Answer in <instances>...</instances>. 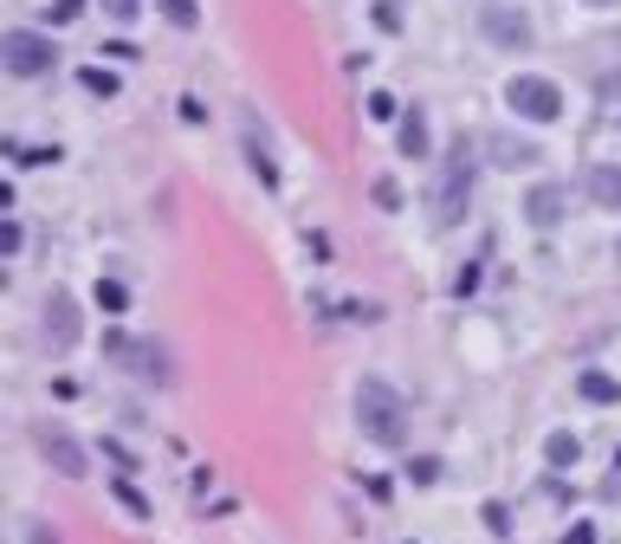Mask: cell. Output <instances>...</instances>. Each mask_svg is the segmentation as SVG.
Masks as SVG:
<instances>
[{
    "instance_id": "1",
    "label": "cell",
    "mask_w": 621,
    "mask_h": 544,
    "mask_svg": "<svg viewBox=\"0 0 621 544\" xmlns=\"http://www.w3.org/2000/svg\"><path fill=\"white\" fill-rule=\"evenodd\" d=\"M357 422H363L369 441H382V447H402L408 409H402V395L382 383V376H363V389H357Z\"/></svg>"
},
{
    "instance_id": "2",
    "label": "cell",
    "mask_w": 621,
    "mask_h": 544,
    "mask_svg": "<svg viewBox=\"0 0 621 544\" xmlns=\"http://www.w3.org/2000/svg\"><path fill=\"white\" fill-rule=\"evenodd\" d=\"M467 201H473V155H467V143L447 155V169H440L434 182V221L440 228H453L460 214H467Z\"/></svg>"
},
{
    "instance_id": "3",
    "label": "cell",
    "mask_w": 621,
    "mask_h": 544,
    "mask_svg": "<svg viewBox=\"0 0 621 544\" xmlns=\"http://www.w3.org/2000/svg\"><path fill=\"white\" fill-rule=\"evenodd\" d=\"M505 104H512L518 117H531V123H550V117H563V91L538 72H518L512 84H505Z\"/></svg>"
},
{
    "instance_id": "4",
    "label": "cell",
    "mask_w": 621,
    "mask_h": 544,
    "mask_svg": "<svg viewBox=\"0 0 621 544\" xmlns=\"http://www.w3.org/2000/svg\"><path fill=\"white\" fill-rule=\"evenodd\" d=\"M52 39H39V33H0V66L13 78H39V72H52Z\"/></svg>"
},
{
    "instance_id": "5",
    "label": "cell",
    "mask_w": 621,
    "mask_h": 544,
    "mask_svg": "<svg viewBox=\"0 0 621 544\" xmlns=\"http://www.w3.org/2000/svg\"><path fill=\"white\" fill-rule=\"evenodd\" d=\"M104 350L117 363H130V376H143V383H169V356L156 344H137V338H123V331H110Z\"/></svg>"
},
{
    "instance_id": "6",
    "label": "cell",
    "mask_w": 621,
    "mask_h": 544,
    "mask_svg": "<svg viewBox=\"0 0 621 544\" xmlns=\"http://www.w3.org/2000/svg\"><path fill=\"white\" fill-rule=\"evenodd\" d=\"M33 441H39V454H46V461L59 466V473H72V480L84 473V447H78V441L66 434V427H39Z\"/></svg>"
},
{
    "instance_id": "7",
    "label": "cell",
    "mask_w": 621,
    "mask_h": 544,
    "mask_svg": "<svg viewBox=\"0 0 621 544\" xmlns=\"http://www.w3.org/2000/svg\"><path fill=\"white\" fill-rule=\"evenodd\" d=\"M485 33L499 39V46H512V52H524V46H531V20L499 0V7H485Z\"/></svg>"
},
{
    "instance_id": "8",
    "label": "cell",
    "mask_w": 621,
    "mask_h": 544,
    "mask_svg": "<svg viewBox=\"0 0 621 544\" xmlns=\"http://www.w3.org/2000/svg\"><path fill=\"white\" fill-rule=\"evenodd\" d=\"M583 189L595 208H609V214H621V169H609V162H589L583 169Z\"/></svg>"
},
{
    "instance_id": "9",
    "label": "cell",
    "mask_w": 621,
    "mask_h": 544,
    "mask_svg": "<svg viewBox=\"0 0 621 544\" xmlns=\"http://www.w3.org/2000/svg\"><path fill=\"white\" fill-rule=\"evenodd\" d=\"M78 338V311H72V299H66V292H52V299H46V344H72Z\"/></svg>"
},
{
    "instance_id": "10",
    "label": "cell",
    "mask_w": 621,
    "mask_h": 544,
    "mask_svg": "<svg viewBox=\"0 0 621 544\" xmlns=\"http://www.w3.org/2000/svg\"><path fill=\"white\" fill-rule=\"evenodd\" d=\"M563 201H570V194H563V182H538V189H531V201H524V214H531L538 228H557V221H563Z\"/></svg>"
},
{
    "instance_id": "11",
    "label": "cell",
    "mask_w": 621,
    "mask_h": 544,
    "mask_svg": "<svg viewBox=\"0 0 621 544\" xmlns=\"http://www.w3.org/2000/svg\"><path fill=\"white\" fill-rule=\"evenodd\" d=\"M485 150L499 155L505 169H524V162H538V150H531V143H518V137H505V130H499V137H485Z\"/></svg>"
},
{
    "instance_id": "12",
    "label": "cell",
    "mask_w": 621,
    "mask_h": 544,
    "mask_svg": "<svg viewBox=\"0 0 621 544\" xmlns=\"http://www.w3.org/2000/svg\"><path fill=\"white\" fill-rule=\"evenodd\" d=\"M577 389H583L589 402H621V383H615V376H602V370H583Z\"/></svg>"
},
{
    "instance_id": "13",
    "label": "cell",
    "mask_w": 621,
    "mask_h": 544,
    "mask_svg": "<svg viewBox=\"0 0 621 544\" xmlns=\"http://www.w3.org/2000/svg\"><path fill=\"white\" fill-rule=\"evenodd\" d=\"M402 155H428V117H402Z\"/></svg>"
},
{
    "instance_id": "14",
    "label": "cell",
    "mask_w": 621,
    "mask_h": 544,
    "mask_svg": "<svg viewBox=\"0 0 621 544\" xmlns=\"http://www.w3.org/2000/svg\"><path fill=\"white\" fill-rule=\"evenodd\" d=\"M577 454H583V447H577V434H550V441H544V461L550 466H577Z\"/></svg>"
},
{
    "instance_id": "15",
    "label": "cell",
    "mask_w": 621,
    "mask_h": 544,
    "mask_svg": "<svg viewBox=\"0 0 621 544\" xmlns=\"http://www.w3.org/2000/svg\"><path fill=\"white\" fill-rule=\"evenodd\" d=\"M84 91H91V98H117V72L91 66V72H84Z\"/></svg>"
},
{
    "instance_id": "16",
    "label": "cell",
    "mask_w": 621,
    "mask_h": 544,
    "mask_svg": "<svg viewBox=\"0 0 621 544\" xmlns=\"http://www.w3.org/2000/svg\"><path fill=\"white\" fill-rule=\"evenodd\" d=\"M117 500L130 505V512H137V518H149V500H143V493H137V486H130V480H117Z\"/></svg>"
},
{
    "instance_id": "17",
    "label": "cell",
    "mask_w": 621,
    "mask_h": 544,
    "mask_svg": "<svg viewBox=\"0 0 621 544\" xmlns=\"http://www.w3.org/2000/svg\"><path fill=\"white\" fill-rule=\"evenodd\" d=\"M98 305H104V311H123L130 299H123V285H117V279H104V285H98Z\"/></svg>"
},
{
    "instance_id": "18",
    "label": "cell",
    "mask_w": 621,
    "mask_h": 544,
    "mask_svg": "<svg viewBox=\"0 0 621 544\" xmlns=\"http://www.w3.org/2000/svg\"><path fill=\"white\" fill-rule=\"evenodd\" d=\"M369 117L389 123V117H395V98H389V91H369Z\"/></svg>"
},
{
    "instance_id": "19",
    "label": "cell",
    "mask_w": 621,
    "mask_h": 544,
    "mask_svg": "<svg viewBox=\"0 0 621 544\" xmlns=\"http://www.w3.org/2000/svg\"><path fill=\"white\" fill-rule=\"evenodd\" d=\"M162 13H169L176 27H194V0H162Z\"/></svg>"
},
{
    "instance_id": "20",
    "label": "cell",
    "mask_w": 621,
    "mask_h": 544,
    "mask_svg": "<svg viewBox=\"0 0 621 544\" xmlns=\"http://www.w3.org/2000/svg\"><path fill=\"white\" fill-rule=\"evenodd\" d=\"M440 480V461L434 454H421V461H414V486H434Z\"/></svg>"
},
{
    "instance_id": "21",
    "label": "cell",
    "mask_w": 621,
    "mask_h": 544,
    "mask_svg": "<svg viewBox=\"0 0 621 544\" xmlns=\"http://www.w3.org/2000/svg\"><path fill=\"white\" fill-rule=\"evenodd\" d=\"M104 13H110V20H137V13H143V0H104Z\"/></svg>"
},
{
    "instance_id": "22",
    "label": "cell",
    "mask_w": 621,
    "mask_h": 544,
    "mask_svg": "<svg viewBox=\"0 0 621 544\" xmlns=\"http://www.w3.org/2000/svg\"><path fill=\"white\" fill-rule=\"evenodd\" d=\"M78 13H84V0H59V7H52V20H59V27H66V20H78Z\"/></svg>"
},
{
    "instance_id": "23",
    "label": "cell",
    "mask_w": 621,
    "mask_h": 544,
    "mask_svg": "<svg viewBox=\"0 0 621 544\" xmlns=\"http://www.w3.org/2000/svg\"><path fill=\"white\" fill-rule=\"evenodd\" d=\"M557 544H595V532H589V525H570V532H563Z\"/></svg>"
},
{
    "instance_id": "24",
    "label": "cell",
    "mask_w": 621,
    "mask_h": 544,
    "mask_svg": "<svg viewBox=\"0 0 621 544\" xmlns=\"http://www.w3.org/2000/svg\"><path fill=\"white\" fill-rule=\"evenodd\" d=\"M33 544H52V538H46V532H39V525H33Z\"/></svg>"
},
{
    "instance_id": "25",
    "label": "cell",
    "mask_w": 621,
    "mask_h": 544,
    "mask_svg": "<svg viewBox=\"0 0 621 544\" xmlns=\"http://www.w3.org/2000/svg\"><path fill=\"white\" fill-rule=\"evenodd\" d=\"M589 7H609V0H589Z\"/></svg>"
}]
</instances>
